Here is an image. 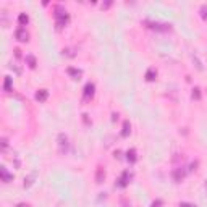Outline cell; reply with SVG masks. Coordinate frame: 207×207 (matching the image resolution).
Wrapping results in <instances>:
<instances>
[{
    "label": "cell",
    "instance_id": "1",
    "mask_svg": "<svg viewBox=\"0 0 207 207\" xmlns=\"http://www.w3.org/2000/svg\"><path fill=\"white\" fill-rule=\"evenodd\" d=\"M55 21H57V26L61 28V26L66 25L68 21V15H66V10H63L61 7H57L55 8Z\"/></svg>",
    "mask_w": 207,
    "mask_h": 207
},
{
    "label": "cell",
    "instance_id": "2",
    "mask_svg": "<svg viewBox=\"0 0 207 207\" xmlns=\"http://www.w3.org/2000/svg\"><path fill=\"white\" fill-rule=\"evenodd\" d=\"M58 146H60L61 152L66 150V147H68V138H66V134H63V133L58 134Z\"/></svg>",
    "mask_w": 207,
    "mask_h": 207
},
{
    "label": "cell",
    "instance_id": "3",
    "mask_svg": "<svg viewBox=\"0 0 207 207\" xmlns=\"http://www.w3.org/2000/svg\"><path fill=\"white\" fill-rule=\"evenodd\" d=\"M15 36H16L18 41H28V33H26V29L25 28H18L16 29V33H15Z\"/></svg>",
    "mask_w": 207,
    "mask_h": 207
},
{
    "label": "cell",
    "instance_id": "4",
    "mask_svg": "<svg viewBox=\"0 0 207 207\" xmlns=\"http://www.w3.org/2000/svg\"><path fill=\"white\" fill-rule=\"evenodd\" d=\"M94 96V84L92 83H87L84 86V99H89Z\"/></svg>",
    "mask_w": 207,
    "mask_h": 207
},
{
    "label": "cell",
    "instance_id": "5",
    "mask_svg": "<svg viewBox=\"0 0 207 207\" xmlns=\"http://www.w3.org/2000/svg\"><path fill=\"white\" fill-rule=\"evenodd\" d=\"M0 175H2V180H3L5 183H10L13 180V175H10L8 171L5 170V168H2V170H0Z\"/></svg>",
    "mask_w": 207,
    "mask_h": 207
},
{
    "label": "cell",
    "instance_id": "6",
    "mask_svg": "<svg viewBox=\"0 0 207 207\" xmlns=\"http://www.w3.org/2000/svg\"><path fill=\"white\" fill-rule=\"evenodd\" d=\"M183 176H184V171L181 170V167H180V168H176V170L173 171V178L176 180V181H181Z\"/></svg>",
    "mask_w": 207,
    "mask_h": 207
},
{
    "label": "cell",
    "instance_id": "7",
    "mask_svg": "<svg viewBox=\"0 0 207 207\" xmlns=\"http://www.w3.org/2000/svg\"><path fill=\"white\" fill-rule=\"evenodd\" d=\"M47 96H49V92H47L45 89H41V91H37L36 99H37V100H45V99H47Z\"/></svg>",
    "mask_w": 207,
    "mask_h": 207
},
{
    "label": "cell",
    "instance_id": "8",
    "mask_svg": "<svg viewBox=\"0 0 207 207\" xmlns=\"http://www.w3.org/2000/svg\"><path fill=\"white\" fill-rule=\"evenodd\" d=\"M155 76H157V71H155L154 68H150L147 70V73H146V78H147V81H154Z\"/></svg>",
    "mask_w": 207,
    "mask_h": 207
},
{
    "label": "cell",
    "instance_id": "9",
    "mask_svg": "<svg viewBox=\"0 0 207 207\" xmlns=\"http://www.w3.org/2000/svg\"><path fill=\"white\" fill-rule=\"evenodd\" d=\"M36 178V171H33V173L29 175L28 178H25V188H28V186H31L33 184V180Z\"/></svg>",
    "mask_w": 207,
    "mask_h": 207
},
{
    "label": "cell",
    "instance_id": "10",
    "mask_svg": "<svg viewBox=\"0 0 207 207\" xmlns=\"http://www.w3.org/2000/svg\"><path fill=\"white\" fill-rule=\"evenodd\" d=\"M18 21H20V25H21V28L25 25H28V21H29V18H28V15H25V13H21L20 16H18Z\"/></svg>",
    "mask_w": 207,
    "mask_h": 207
},
{
    "label": "cell",
    "instance_id": "11",
    "mask_svg": "<svg viewBox=\"0 0 207 207\" xmlns=\"http://www.w3.org/2000/svg\"><path fill=\"white\" fill-rule=\"evenodd\" d=\"M126 158H128L130 162H134V160H136V150L134 149L128 150V152H126Z\"/></svg>",
    "mask_w": 207,
    "mask_h": 207
},
{
    "label": "cell",
    "instance_id": "12",
    "mask_svg": "<svg viewBox=\"0 0 207 207\" xmlns=\"http://www.w3.org/2000/svg\"><path fill=\"white\" fill-rule=\"evenodd\" d=\"M130 128H131L130 122H125V123H123V131H122L123 136H128V133H130Z\"/></svg>",
    "mask_w": 207,
    "mask_h": 207
},
{
    "label": "cell",
    "instance_id": "13",
    "mask_svg": "<svg viewBox=\"0 0 207 207\" xmlns=\"http://www.w3.org/2000/svg\"><path fill=\"white\" fill-rule=\"evenodd\" d=\"M63 53L65 55H68V57H74L76 53H74V49H71V47H66V49H63Z\"/></svg>",
    "mask_w": 207,
    "mask_h": 207
},
{
    "label": "cell",
    "instance_id": "14",
    "mask_svg": "<svg viewBox=\"0 0 207 207\" xmlns=\"http://www.w3.org/2000/svg\"><path fill=\"white\" fill-rule=\"evenodd\" d=\"M193 99H196V100L201 99V89H199V87H194V89H193Z\"/></svg>",
    "mask_w": 207,
    "mask_h": 207
},
{
    "label": "cell",
    "instance_id": "15",
    "mask_svg": "<svg viewBox=\"0 0 207 207\" xmlns=\"http://www.w3.org/2000/svg\"><path fill=\"white\" fill-rule=\"evenodd\" d=\"M26 60H28V63H29V66H31V68H34V66H36V58H34L33 55H28V57H26Z\"/></svg>",
    "mask_w": 207,
    "mask_h": 207
},
{
    "label": "cell",
    "instance_id": "16",
    "mask_svg": "<svg viewBox=\"0 0 207 207\" xmlns=\"http://www.w3.org/2000/svg\"><path fill=\"white\" fill-rule=\"evenodd\" d=\"M68 73L71 74V76H74V78L81 76V71H79V70H74V68H68Z\"/></svg>",
    "mask_w": 207,
    "mask_h": 207
},
{
    "label": "cell",
    "instance_id": "17",
    "mask_svg": "<svg viewBox=\"0 0 207 207\" xmlns=\"http://www.w3.org/2000/svg\"><path fill=\"white\" fill-rule=\"evenodd\" d=\"M128 176H130V175H128V171H125V173H123V176L120 178V186H125L126 183H128V181H126V180H128Z\"/></svg>",
    "mask_w": 207,
    "mask_h": 207
},
{
    "label": "cell",
    "instance_id": "18",
    "mask_svg": "<svg viewBox=\"0 0 207 207\" xmlns=\"http://www.w3.org/2000/svg\"><path fill=\"white\" fill-rule=\"evenodd\" d=\"M8 25V18H7V12L2 10V26H7Z\"/></svg>",
    "mask_w": 207,
    "mask_h": 207
},
{
    "label": "cell",
    "instance_id": "19",
    "mask_svg": "<svg viewBox=\"0 0 207 207\" xmlns=\"http://www.w3.org/2000/svg\"><path fill=\"white\" fill-rule=\"evenodd\" d=\"M104 178H105V173H104V170H102V168H99V170H97V181L100 183Z\"/></svg>",
    "mask_w": 207,
    "mask_h": 207
},
{
    "label": "cell",
    "instance_id": "20",
    "mask_svg": "<svg viewBox=\"0 0 207 207\" xmlns=\"http://www.w3.org/2000/svg\"><path fill=\"white\" fill-rule=\"evenodd\" d=\"M10 86H12V79H10V78H5V83H3L5 91H8V89H10Z\"/></svg>",
    "mask_w": 207,
    "mask_h": 207
},
{
    "label": "cell",
    "instance_id": "21",
    "mask_svg": "<svg viewBox=\"0 0 207 207\" xmlns=\"http://www.w3.org/2000/svg\"><path fill=\"white\" fill-rule=\"evenodd\" d=\"M201 15H202V18H207V5L201 7Z\"/></svg>",
    "mask_w": 207,
    "mask_h": 207
},
{
    "label": "cell",
    "instance_id": "22",
    "mask_svg": "<svg viewBox=\"0 0 207 207\" xmlns=\"http://www.w3.org/2000/svg\"><path fill=\"white\" fill-rule=\"evenodd\" d=\"M7 147H8V139L7 138H2V149H7Z\"/></svg>",
    "mask_w": 207,
    "mask_h": 207
},
{
    "label": "cell",
    "instance_id": "23",
    "mask_svg": "<svg viewBox=\"0 0 207 207\" xmlns=\"http://www.w3.org/2000/svg\"><path fill=\"white\" fill-rule=\"evenodd\" d=\"M15 55L20 58V57H21V50H20V49H15Z\"/></svg>",
    "mask_w": 207,
    "mask_h": 207
},
{
    "label": "cell",
    "instance_id": "24",
    "mask_svg": "<svg viewBox=\"0 0 207 207\" xmlns=\"http://www.w3.org/2000/svg\"><path fill=\"white\" fill-rule=\"evenodd\" d=\"M184 207H196V206H191V204H184Z\"/></svg>",
    "mask_w": 207,
    "mask_h": 207
},
{
    "label": "cell",
    "instance_id": "25",
    "mask_svg": "<svg viewBox=\"0 0 207 207\" xmlns=\"http://www.w3.org/2000/svg\"><path fill=\"white\" fill-rule=\"evenodd\" d=\"M18 207H28V206H25V204H20V206H18Z\"/></svg>",
    "mask_w": 207,
    "mask_h": 207
}]
</instances>
